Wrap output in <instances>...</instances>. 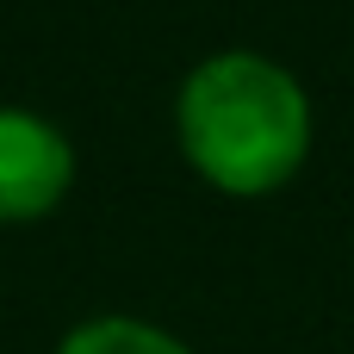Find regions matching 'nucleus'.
<instances>
[{
	"label": "nucleus",
	"mask_w": 354,
	"mask_h": 354,
	"mask_svg": "<svg viewBox=\"0 0 354 354\" xmlns=\"http://www.w3.org/2000/svg\"><path fill=\"white\" fill-rule=\"evenodd\" d=\"M180 137H187V156L212 180L255 193L299 168L311 143V106H305V87L274 56L224 50L187 75Z\"/></svg>",
	"instance_id": "obj_1"
},
{
	"label": "nucleus",
	"mask_w": 354,
	"mask_h": 354,
	"mask_svg": "<svg viewBox=\"0 0 354 354\" xmlns=\"http://www.w3.org/2000/svg\"><path fill=\"white\" fill-rule=\"evenodd\" d=\"M68 174H75L68 137L25 106H0V218L56 205Z\"/></svg>",
	"instance_id": "obj_2"
},
{
	"label": "nucleus",
	"mask_w": 354,
	"mask_h": 354,
	"mask_svg": "<svg viewBox=\"0 0 354 354\" xmlns=\"http://www.w3.org/2000/svg\"><path fill=\"white\" fill-rule=\"evenodd\" d=\"M56 354H193V348L143 317H93V324L68 330Z\"/></svg>",
	"instance_id": "obj_3"
}]
</instances>
